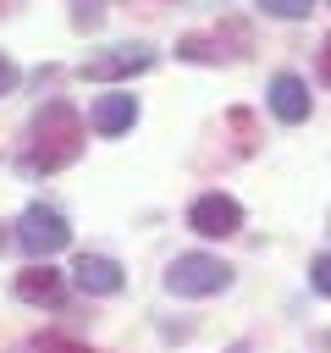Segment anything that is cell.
I'll return each instance as SVG.
<instances>
[{
	"label": "cell",
	"mask_w": 331,
	"mask_h": 353,
	"mask_svg": "<svg viewBox=\"0 0 331 353\" xmlns=\"http://www.w3.org/2000/svg\"><path fill=\"white\" fill-rule=\"evenodd\" d=\"M309 287H314L320 298H331V254H314V259H309Z\"/></svg>",
	"instance_id": "cell-13"
},
{
	"label": "cell",
	"mask_w": 331,
	"mask_h": 353,
	"mask_svg": "<svg viewBox=\"0 0 331 353\" xmlns=\"http://www.w3.org/2000/svg\"><path fill=\"white\" fill-rule=\"evenodd\" d=\"M17 83H22V72H17V61H11L6 50H0V94H11Z\"/></svg>",
	"instance_id": "cell-14"
},
{
	"label": "cell",
	"mask_w": 331,
	"mask_h": 353,
	"mask_svg": "<svg viewBox=\"0 0 331 353\" xmlns=\"http://www.w3.org/2000/svg\"><path fill=\"white\" fill-rule=\"evenodd\" d=\"M226 353H248V347H226Z\"/></svg>",
	"instance_id": "cell-18"
},
{
	"label": "cell",
	"mask_w": 331,
	"mask_h": 353,
	"mask_svg": "<svg viewBox=\"0 0 331 353\" xmlns=\"http://www.w3.org/2000/svg\"><path fill=\"white\" fill-rule=\"evenodd\" d=\"M83 138H88L83 116H77L66 99H50V105H44V110H33V121H28L22 171H28V176H50V171L72 165V160L83 154Z\"/></svg>",
	"instance_id": "cell-1"
},
{
	"label": "cell",
	"mask_w": 331,
	"mask_h": 353,
	"mask_svg": "<svg viewBox=\"0 0 331 353\" xmlns=\"http://www.w3.org/2000/svg\"><path fill=\"white\" fill-rule=\"evenodd\" d=\"M132 121H138V99L132 94H99L88 105V127L99 138H121V132H132Z\"/></svg>",
	"instance_id": "cell-9"
},
{
	"label": "cell",
	"mask_w": 331,
	"mask_h": 353,
	"mask_svg": "<svg viewBox=\"0 0 331 353\" xmlns=\"http://www.w3.org/2000/svg\"><path fill=\"white\" fill-rule=\"evenodd\" d=\"M17 243H22L33 259H50V254H61V248L72 243V226H66V215H61L55 204H28V210L17 215Z\"/></svg>",
	"instance_id": "cell-3"
},
{
	"label": "cell",
	"mask_w": 331,
	"mask_h": 353,
	"mask_svg": "<svg viewBox=\"0 0 331 353\" xmlns=\"http://www.w3.org/2000/svg\"><path fill=\"white\" fill-rule=\"evenodd\" d=\"M39 347H44V353H94V347H83V342H72V336H44Z\"/></svg>",
	"instance_id": "cell-15"
},
{
	"label": "cell",
	"mask_w": 331,
	"mask_h": 353,
	"mask_svg": "<svg viewBox=\"0 0 331 353\" xmlns=\"http://www.w3.org/2000/svg\"><path fill=\"white\" fill-rule=\"evenodd\" d=\"M320 83H331V33H325V44H320Z\"/></svg>",
	"instance_id": "cell-16"
},
{
	"label": "cell",
	"mask_w": 331,
	"mask_h": 353,
	"mask_svg": "<svg viewBox=\"0 0 331 353\" xmlns=\"http://www.w3.org/2000/svg\"><path fill=\"white\" fill-rule=\"evenodd\" d=\"M259 11L276 17V22H303L314 11V0H259Z\"/></svg>",
	"instance_id": "cell-11"
},
{
	"label": "cell",
	"mask_w": 331,
	"mask_h": 353,
	"mask_svg": "<svg viewBox=\"0 0 331 353\" xmlns=\"http://www.w3.org/2000/svg\"><path fill=\"white\" fill-rule=\"evenodd\" d=\"M17 298H22V303H33V309H55V303L66 298V276H61V270H50V265L39 259V265L17 270Z\"/></svg>",
	"instance_id": "cell-10"
},
{
	"label": "cell",
	"mask_w": 331,
	"mask_h": 353,
	"mask_svg": "<svg viewBox=\"0 0 331 353\" xmlns=\"http://www.w3.org/2000/svg\"><path fill=\"white\" fill-rule=\"evenodd\" d=\"M160 55H154V44H110V50H99V55H88L77 72L88 77V83H121V77H138V72H149Z\"/></svg>",
	"instance_id": "cell-4"
},
{
	"label": "cell",
	"mask_w": 331,
	"mask_h": 353,
	"mask_svg": "<svg viewBox=\"0 0 331 353\" xmlns=\"http://www.w3.org/2000/svg\"><path fill=\"white\" fill-rule=\"evenodd\" d=\"M188 226L199 232V237H232V232H243V204L232 199V193H199L193 204H188Z\"/></svg>",
	"instance_id": "cell-5"
},
{
	"label": "cell",
	"mask_w": 331,
	"mask_h": 353,
	"mask_svg": "<svg viewBox=\"0 0 331 353\" xmlns=\"http://www.w3.org/2000/svg\"><path fill=\"white\" fill-rule=\"evenodd\" d=\"M166 292L171 298H215V292H226L232 287V265L221 259V254H177L171 265H166Z\"/></svg>",
	"instance_id": "cell-2"
},
{
	"label": "cell",
	"mask_w": 331,
	"mask_h": 353,
	"mask_svg": "<svg viewBox=\"0 0 331 353\" xmlns=\"http://www.w3.org/2000/svg\"><path fill=\"white\" fill-rule=\"evenodd\" d=\"M226 39L248 50V28H243V22H226V28H215V33H182V39H177V61H199V66H221V61H232V50H226Z\"/></svg>",
	"instance_id": "cell-6"
},
{
	"label": "cell",
	"mask_w": 331,
	"mask_h": 353,
	"mask_svg": "<svg viewBox=\"0 0 331 353\" xmlns=\"http://www.w3.org/2000/svg\"><path fill=\"white\" fill-rule=\"evenodd\" d=\"M265 105H270V116H276V121L298 127V121H309L314 94H309V83H303L298 72H276V77H270V88H265Z\"/></svg>",
	"instance_id": "cell-7"
},
{
	"label": "cell",
	"mask_w": 331,
	"mask_h": 353,
	"mask_svg": "<svg viewBox=\"0 0 331 353\" xmlns=\"http://www.w3.org/2000/svg\"><path fill=\"white\" fill-rule=\"evenodd\" d=\"M66 6H72V28L77 33H94L105 22V0H66Z\"/></svg>",
	"instance_id": "cell-12"
},
{
	"label": "cell",
	"mask_w": 331,
	"mask_h": 353,
	"mask_svg": "<svg viewBox=\"0 0 331 353\" xmlns=\"http://www.w3.org/2000/svg\"><path fill=\"white\" fill-rule=\"evenodd\" d=\"M11 6H17V0H0V11H11Z\"/></svg>",
	"instance_id": "cell-17"
},
{
	"label": "cell",
	"mask_w": 331,
	"mask_h": 353,
	"mask_svg": "<svg viewBox=\"0 0 331 353\" xmlns=\"http://www.w3.org/2000/svg\"><path fill=\"white\" fill-rule=\"evenodd\" d=\"M72 281H77V292H88V298H116V292L127 287V270H121L110 254H77Z\"/></svg>",
	"instance_id": "cell-8"
}]
</instances>
